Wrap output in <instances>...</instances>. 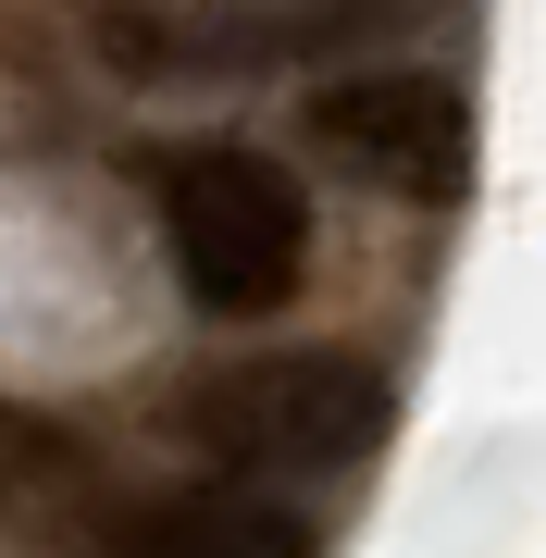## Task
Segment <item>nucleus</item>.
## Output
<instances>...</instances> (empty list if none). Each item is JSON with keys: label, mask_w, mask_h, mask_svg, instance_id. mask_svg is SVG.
Wrapping results in <instances>:
<instances>
[{"label": "nucleus", "mask_w": 546, "mask_h": 558, "mask_svg": "<svg viewBox=\"0 0 546 558\" xmlns=\"http://www.w3.org/2000/svg\"><path fill=\"white\" fill-rule=\"evenodd\" d=\"M311 149L385 199H460L472 186V100L447 75H336L311 100Z\"/></svg>", "instance_id": "obj_3"}, {"label": "nucleus", "mask_w": 546, "mask_h": 558, "mask_svg": "<svg viewBox=\"0 0 546 558\" xmlns=\"http://www.w3.org/2000/svg\"><path fill=\"white\" fill-rule=\"evenodd\" d=\"M149 199H162V248H174V286L223 323L248 311H286L299 299V260H311V199L299 174L262 149H174L162 174H149Z\"/></svg>", "instance_id": "obj_1"}, {"label": "nucleus", "mask_w": 546, "mask_h": 558, "mask_svg": "<svg viewBox=\"0 0 546 558\" xmlns=\"http://www.w3.org/2000/svg\"><path fill=\"white\" fill-rule=\"evenodd\" d=\"M124 558H311V534L274 497H162L124 521Z\"/></svg>", "instance_id": "obj_4"}, {"label": "nucleus", "mask_w": 546, "mask_h": 558, "mask_svg": "<svg viewBox=\"0 0 546 558\" xmlns=\"http://www.w3.org/2000/svg\"><path fill=\"white\" fill-rule=\"evenodd\" d=\"M186 435L236 472H324V459H361L385 435V373L373 360H248V373H211L186 398Z\"/></svg>", "instance_id": "obj_2"}]
</instances>
